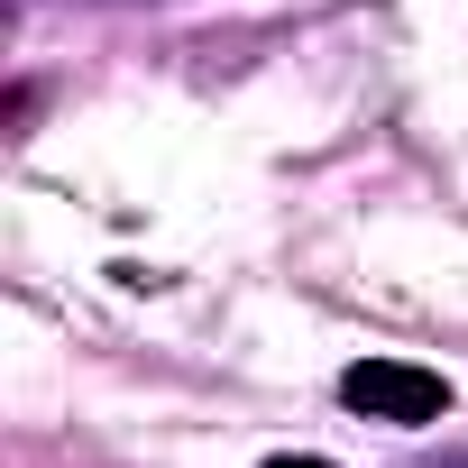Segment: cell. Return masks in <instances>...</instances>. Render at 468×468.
<instances>
[{"instance_id":"obj_1","label":"cell","mask_w":468,"mask_h":468,"mask_svg":"<svg viewBox=\"0 0 468 468\" xmlns=\"http://www.w3.org/2000/svg\"><path fill=\"white\" fill-rule=\"evenodd\" d=\"M340 404L367 413V422H441L450 413V386L431 367H404V358H358L340 377Z\"/></svg>"},{"instance_id":"obj_2","label":"cell","mask_w":468,"mask_h":468,"mask_svg":"<svg viewBox=\"0 0 468 468\" xmlns=\"http://www.w3.org/2000/svg\"><path fill=\"white\" fill-rule=\"evenodd\" d=\"M267 468H331V459H267Z\"/></svg>"},{"instance_id":"obj_3","label":"cell","mask_w":468,"mask_h":468,"mask_svg":"<svg viewBox=\"0 0 468 468\" xmlns=\"http://www.w3.org/2000/svg\"><path fill=\"white\" fill-rule=\"evenodd\" d=\"M450 468H468V459H450Z\"/></svg>"}]
</instances>
